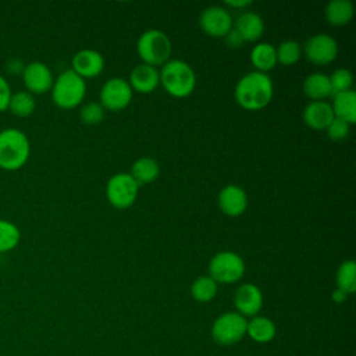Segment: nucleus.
I'll return each mask as SVG.
<instances>
[{
	"mask_svg": "<svg viewBox=\"0 0 356 356\" xmlns=\"http://www.w3.org/2000/svg\"><path fill=\"white\" fill-rule=\"evenodd\" d=\"M274 86L267 74L252 71L243 75L234 89L236 103L249 111L264 108L273 99Z\"/></svg>",
	"mask_w": 356,
	"mask_h": 356,
	"instance_id": "nucleus-1",
	"label": "nucleus"
},
{
	"mask_svg": "<svg viewBox=\"0 0 356 356\" xmlns=\"http://www.w3.org/2000/svg\"><path fill=\"white\" fill-rule=\"evenodd\" d=\"M160 83L172 97H186L196 86V75L193 68L182 60H168L159 72Z\"/></svg>",
	"mask_w": 356,
	"mask_h": 356,
	"instance_id": "nucleus-2",
	"label": "nucleus"
},
{
	"mask_svg": "<svg viewBox=\"0 0 356 356\" xmlns=\"http://www.w3.org/2000/svg\"><path fill=\"white\" fill-rule=\"evenodd\" d=\"M31 153L28 136L17 128L0 131V168L15 171L24 167Z\"/></svg>",
	"mask_w": 356,
	"mask_h": 356,
	"instance_id": "nucleus-3",
	"label": "nucleus"
},
{
	"mask_svg": "<svg viewBox=\"0 0 356 356\" xmlns=\"http://www.w3.org/2000/svg\"><path fill=\"white\" fill-rule=\"evenodd\" d=\"M136 51L143 64L156 68L164 65L170 60L172 44L163 31L149 29L139 36L136 42Z\"/></svg>",
	"mask_w": 356,
	"mask_h": 356,
	"instance_id": "nucleus-4",
	"label": "nucleus"
},
{
	"mask_svg": "<svg viewBox=\"0 0 356 356\" xmlns=\"http://www.w3.org/2000/svg\"><path fill=\"white\" fill-rule=\"evenodd\" d=\"M86 95V82L72 70L61 72L51 86V97L57 107L64 110L75 108Z\"/></svg>",
	"mask_w": 356,
	"mask_h": 356,
	"instance_id": "nucleus-5",
	"label": "nucleus"
},
{
	"mask_svg": "<svg viewBox=\"0 0 356 356\" xmlns=\"http://www.w3.org/2000/svg\"><path fill=\"white\" fill-rule=\"evenodd\" d=\"M245 275L243 259L231 250L216 253L209 263V277L217 284H234Z\"/></svg>",
	"mask_w": 356,
	"mask_h": 356,
	"instance_id": "nucleus-6",
	"label": "nucleus"
},
{
	"mask_svg": "<svg viewBox=\"0 0 356 356\" xmlns=\"http://www.w3.org/2000/svg\"><path fill=\"white\" fill-rule=\"evenodd\" d=\"M248 320L238 312H225L220 314L211 324V338L218 345L238 343L246 335Z\"/></svg>",
	"mask_w": 356,
	"mask_h": 356,
	"instance_id": "nucleus-7",
	"label": "nucleus"
},
{
	"mask_svg": "<svg viewBox=\"0 0 356 356\" xmlns=\"http://www.w3.org/2000/svg\"><path fill=\"white\" fill-rule=\"evenodd\" d=\"M139 192V184L132 178L129 172L114 174L106 185V196L108 203L115 209L131 207Z\"/></svg>",
	"mask_w": 356,
	"mask_h": 356,
	"instance_id": "nucleus-8",
	"label": "nucleus"
},
{
	"mask_svg": "<svg viewBox=\"0 0 356 356\" xmlns=\"http://www.w3.org/2000/svg\"><path fill=\"white\" fill-rule=\"evenodd\" d=\"M132 95L134 90L131 89L128 81L115 76L104 82V85L100 89L99 97L100 104L104 110L121 111L129 106Z\"/></svg>",
	"mask_w": 356,
	"mask_h": 356,
	"instance_id": "nucleus-9",
	"label": "nucleus"
},
{
	"mask_svg": "<svg viewBox=\"0 0 356 356\" xmlns=\"http://www.w3.org/2000/svg\"><path fill=\"white\" fill-rule=\"evenodd\" d=\"M303 53L310 63L316 65H327L337 58L338 43L327 33H317L306 40Z\"/></svg>",
	"mask_w": 356,
	"mask_h": 356,
	"instance_id": "nucleus-10",
	"label": "nucleus"
},
{
	"mask_svg": "<svg viewBox=\"0 0 356 356\" xmlns=\"http://www.w3.org/2000/svg\"><path fill=\"white\" fill-rule=\"evenodd\" d=\"M199 25L206 35L211 38H224L234 28V21L229 11L224 7L210 6L202 11Z\"/></svg>",
	"mask_w": 356,
	"mask_h": 356,
	"instance_id": "nucleus-11",
	"label": "nucleus"
},
{
	"mask_svg": "<svg viewBox=\"0 0 356 356\" xmlns=\"http://www.w3.org/2000/svg\"><path fill=\"white\" fill-rule=\"evenodd\" d=\"M22 82L26 92L32 95H43L51 90L54 78L50 68L42 61H33L25 65L22 71Z\"/></svg>",
	"mask_w": 356,
	"mask_h": 356,
	"instance_id": "nucleus-12",
	"label": "nucleus"
},
{
	"mask_svg": "<svg viewBox=\"0 0 356 356\" xmlns=\"http://www.w3.org/2000/svg\"><path fill=\"white\" fill-rule=\"evenodd\" d=\"M234 306L243 317H254L263 307V293L254 284L246 282L236 288L234 293Z\"/></svg>",
	"mask_w": 356,
	"mask_h": 356,
	"instance_id": "nucleus-13",
	"label": "nucleus"
},
{
	"mask_svg": "<svg viewBox=\"0 0 356 356\" xmlns=\"http://www.w3.org/2000/svg\"><path fill=\"white\" fill-rule=\"evenodd\" d=\"M72 71L83 79H92L99 76L104 68L103 56L93 49H83L74 54L71 60Z\"/></svg>",
	"mask_w": 356,
	"mask_h": 356,
	"instance_id": "nucleus-14",
	"label": "nucleus"
},
{
	"mask_svg": "<svg viewBox=\"0 0 356 356\" xmlns=\"http://www.w3.org/2000/svg\"><path fill=\"white\" fill-rule=\"evenodd\" d=\"M218 207L228 217H238L246 211L248 195L238 185H227L218 193Z\"/></svg>",
	"mask_w": 356,
	"mask_h": 356,
	"instance_id": "nucleus-15",
	"label": "nucleus"
},
{
	"mask_svg": "<svg viewBox=\"0 0 356 356\" xmlns=\"http://www.w3.org/2000/svg\"><path fill=\"white\" fill-rule=\"evenodd\" d=\"M128 83L135 92L152 93L160 83V75L157 68L142 63L132 68Z\"/></svg>",
	"mask_w": 356,
	"mask_h": 356,
	"instance_id": "nucleus-16",
	"label": "nucleus"
},
{
	"mask_svg": "<svg viewBox=\"0 0 356 356\" xmlns=\"http://www.w3.org/2000/svg\"><path fill=\"white\" fill-rule=\"evenodd\" d=\"M334 111L330 103L325 100L321 102H310L303 110V121L305 124L316 131L327 129V127L334 120Z\"/></svg>",
	"mask_w": 356,
	"mask_h": 356,
	"instance_id": "nucleus-17",
	"label": "nucleus"
},
{
	"mask_svg": "<svg viewBox=\"0 0 356 356\" xmlns=\"http://www.w3.org/2000/svg\"><path fill=\"white\" fill-rule=\"evenodd\" d=\"M234 28L243 42H256L264 32V22L259 14L248 11L238 17Z\"/></svg>",
	"mask_w": 356,
	"mask_h": 356,
	"instance_id": "nucleus-18",
	"label": "nucleus"
},
{
	"mask_svg": "<svg viewBox=\"0 0 356 356\" xmlns=\"http://www.w3.org/2000/svg\"><path fill=\"white\" fill-rule=\"evenodd\" d=\"M277 334V327L274 321L266 316H254L248 321L246 325V335L257 342V343H267L274 339Z\"/></svg>",
	"mask_w": 356,
	"mask_h": 356,
	"instance_id": "nucleus-19",
	"label": "nucleus"
},
{
	"mask_svg": "<svg viewBox=\"0 0 356 356\" xmlns=\"http://www.w3.org/2000/svg\"><path fill=\"white\" fill-rule=\"evenodd\" d=\"M334 117L343 120L349 125L356 122V93L355 90L341 92L332 96Z\"/></svg>",
	"mask_w": 356,
	"mask_h": 356,
	"instance_id": "nucleus-20",
	"label": "nucleus"
},
{
	"mask_svg": "<svg viewBox=\"0 0 356 356\" xmlns=\"http://www.w3.org/2000/svg\"><path fill=\"white\" fill-rule=\"evenodd\" d=\"M303 92L312 102H321L332 96L328 75L321 72L307 75L303 81Z\"/></svg>",
	"mask_w": 356,
	"mask_h": 356,
	"instance_id": "nucleus-21",
	"label": "nucleus"
},
{
	"mask_svg": "<svg viewBox=\"0 0 356 356\" xmlns=\"http://www.w3.org/2000/svg\"><path fill=\"white\" fill-rule=\"evenodd\" d=\"M353 4L349 0H331L324 10L325 19L332 26H345L353 18Z\"/></svg>",
	"mask_w": 356,
	"mask_h": 356,
	"instance_id": "nucleus-22",
	"label": "nucleus"
},
{
	"mask_svg": "<svg viewBox=\"0 0 356 356\" xmlns=\"http://www.w3.org/2000/svg\"><path fill=\"white\" fill-rule=\"evenodd\" d=\"M250 63L256 71L267 74L277 65L275 47L271 43H257L250 51Z\"/></svg>",
	"mask_w": 356,
	"mask_h": 356,
	"instance_id": "nucleus-23",
	"label": "nucleus"
},
{
	"mask_svg": "<svg viewBox=\"0 0 356 356\" xmlns=\"http://www.w3.org/2000/svg\"><path fill=\"white\" fill-rule=\"evenodd\" d=\"M129 174L139 185H145L157 179L160 174V167L154 159L140 157L136 161H134Z\"/></svg>",
	"mask_w": 356,
	"mask_h": 356,
	"instance_id": "nucleus-24",
	"label": "nucleus"
},
{
	"mask_svg": "<svg viewBox=\"0 0 356 356\" xmlns=\"http://www.w3.org/2000/svg\"><path fill=\"white\" fill-rule=\"evenodd\" d=\"M337 289L346 295H352L356 291V263L353 260H346L341 263L337 270Z\"/></svg>",
	"mask_w": 356,
	"mask_h": 356,
	"instance_id": "nucleus-25",
	"label": "nucleus"
},
{
	"mask_svg": "<svg viewBox=\"0 0 356 356\" xmlns=\"http://www.w3.org/2000/svg\"><path fill=\"white\" fill-rule=\"evenodd\" d=\"M217 291H218L217 282L213 278H210L209 275L197 277L191 285L192 298L200 303H207V302L213 300L217 295Z\"/></svg>",
	"mask_w": 356,
	"mask_h": 356,
	"instance_id": "nucleus-26",
	"label": "nucleus"
},
{
	"mask_svg": "<svg viewBox=\"0 0 356 356\" xmlns=\"http://www.w3.org/2000/svg\"><path fill=\"white\" fill-rule=\"evenodd\" d=\"M7 108L17 117H28L35 111L36 102L32 93L19 90L17 93H11Z\"/></svg>",
	"mask_w": 356,
	"mask_h": 356,
	"instance_id": "nucleus-27",
	"label": "nucleus"
},
{
	"mask_svg": "<svg viewBox=\"0 0 356 356\" xmlns=\"http://www.w3.org/2000/svg\"><path fill=\"white\" fill-rule=\"evenodd\" d=\"M19 239L21 232L18 227L8 220L0 218V253L15 249L19 243Z\"/></svg>",
	"mask_w": 356,
	"mask_h": 356,
	"instance_id": "nucleus-28",
	"label": "nucleus"
},
{
	"mask_svg": "<svg viewBox=\"0 0 356 356\" xmlns=\"http://www.w3.org/2000/svg\"><path fill=\"white\" fill-rule=\"evenodd\" d=\"M277 63L282 65H293L299 61L302 56L300 44L295 40H284L278 47H275Z\"/></svg>",
	"mask_w": 356,
	"mask_h": 356,
	"instance_id": "nucleus-29",
	"label": "nucleus"
},
{
	"mask_svg": "<svg viewBox=\"0 0 356 356\" xmlns=\"http://www.w3.org/2000/svg\"><path fill=\"white\" fill-rule=\"evenodd\" d=\"M330 83H331V90L332 96L341 92L350 90L352 83H353V76L349 70L346 68H338L335 70L330 76Z\"/></svg>",
	"mask_w": 356,
	"mask_h": 356,
	"instance_id": "nucleus-30",
	"label": "nucleus"
},
{
	"mask_svg": "<svg viewBox=\"0 0 356 356\" xmlns=\"http://www.w3.org/2000/svg\"><path fill=\"white\" fill-rule=\"evenodd\" d=\"M79 117H81V121L86 125H97L104 118V108L102 107L100 103L89 102L81 108Z\"/></svg>",
	"mask_w": 356,
	"mask_h": 356,
	"instance_id": "nucleus-31",
	"label": "nucleus"
},
{
	"mask_svg": "<svg viewBox=\"0 0 356 356\" xmlns=\"http://www.w3.org/2000/svg\"><path fill=\"white\" fill-rule=\"evenodd\" d=\"M325 131L331 140L339 142V140H343L345 138H348V135L350 132V125L348 122H345L343 120L334 118Z\"/></svg>",
	"mask_w": 356,
	"mask_h": 356,
	"instance_id": "nucleus-32",
	"label": "nucleus"
},
{
	"mask_svg": "<svg viewBox=\"0 0 356 356\" xmlns=\"http://www.w3.org/2000/svg\"><path fill=\"white\" fill-rule=\"evenodd\" d=\"M11 97V89L3 75H0V111L7 110Z\"/></svg>",
	"mask_w": 356,
	"mask_h": 356,
	"instance_id": "nucleus-33",
	"label": "nucleus"
},
{
	"mask_svg": "<svg viewBox=\"0 0 356 356\" xmlns=\"http://www.w3.org/2000/svg\"><path fill=\"white\" fill-rule=\"evenodd\" d=\"M224 39H225V44L228 46V47H231V49H239L245 42H243V39L241 38V35L235 31V28H232L225 36H224Z\"/></svg>",
	"mask_w": 356,
	"mask_h": 356,
	"instance_id": "nucleus-34",
	"label": "nucleus"
},
{
	"mask_svg": "<svg viewBox=\"0 0 356 356\" xmlns=\"http://www.w3.org/2000/svg\"><path fill=\"white\" fill-rule=\"evenodd\" d=\"M24 68H25V64L19 58H10L6 64V70L10 74H22Z\"/></svg>",
	"mask_w": 356,
	"mask_h": 356,
	"instance_id": "nucleus-35",
	"label": "nucleus"
},
{
	"mask_svg": "<svg viewBox=\"0 0 356 356\" xmlns=\"http://www.w3.org/2000/svg\"><path fill=\"white\" fill-rule=\"evenodd\" d=\"M225 4L227 6H229V7H234V8H242V7H246V6H250L252 4V1L250 0H238V1H231V0H227L225 1Z\"/></svg>",
	"mask_w": 356,
	"mask_h": 356,
	"instance_id": "nucleus-36",
	"label": "nucleus"
},
{
	"mask_svg": "<svg viewBox=\"0 0 356 356\" xmlns=\"http://www.w3.org/2000/svg\"><path fill=\"white\" fill-rule=\"evenodd\" d=\"M346 298H348V295L343 293V292L339 291V289H335V291L332 292V295H331V299H332L335 303H342V302L346 300Z\"/></svg>",
	"mask_w": 356,
	"mask_h": 356,
	"instance_id": "nucleus-37",
	"label": "nucleus"
}]
</instances>
